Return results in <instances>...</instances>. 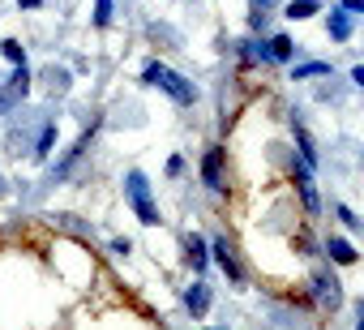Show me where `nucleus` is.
Wrapping results in <instances>:
<instances>
[{"label": "nucleus", "instance_id": "f257e3e1", "mask_svg": "<svg viewBox=\"0 0 364 330\" xmlns=\"http://www.w3.org/2000/svg\"><path fill=\"white\" fill-rule=\"evenodd\" d=\"M141 82H146V86H159L163 95H171L180 107H189V103L198 99V86H193L189 78H180L176 69H167L163 60H150V65L141 69Z\"/></svg>", "mask_w": 364, "mask_h": 330}, {"label": "nucleus", "instance_id": "ddd939ff", "mask_svg": "<svg viewBox=\"0 0 364 330\" xmlns=\"http://www.w3.org/2000/svg\"><path fill=\"white\" fill-rule=\"evenodd\" d=\"M326 253H330V262H338V266H351V262H355V249H351L343 236H330V240H326Z\"/></svg>", "mask_w": 364, "mask_h": 330}, {"label": "nucleus", "instance_id": "4468645a", "mask_svg": "<svg viewBox=\"0 0 364 330\" xmlns=\"http://www.w3.org/2000/svg\"><path fill=\"white\" fill-rule=\"evenodd\" d=\"M274 5H279V0H249V26H253V31H262V26H266V18L274 14Z\"/></svg>", "mask_w": 364, "mask_h": 330}, {"label": "nucleus", "instance_id": "39448f33", "mask_svg": "<svg viewBox=\"0 0 364 330\" xmlns=\"http://www.w3.org/2000/svg\"><path fill=\"white\" fill-rule=\"evenodd\" d=\"M210 253H215V262L228 270V279H232V283H240V279H245V266H240V257H236V245H232L228 236H219V240L210 245Z\"/></svg>", "mask_w": 364, "mask_h": 330}, {"label": "nucleus", "instance_id": "412c9836", "mask_svg": "<svg viewBox=\"0 0 364 330\" xmlns=\"http://www.w3.org/2000/svg\"><path fill=\"white\" fill-rule=\"evenodd\" d=\"M334 215H338V219H343V223H347L351 232H355V228H364V219H355V215H351L347 206H334Z\"/></svg>", "mask_w": 364, "mask_h": 330}, {"label": "nucleus", "instance_id": "2eb2a0df", "mask_svg": "<svg viewBox=\"0 0 364 330\" xmlns=\"http://www.w3.org/2000/svg\"><path fill=\"white\" fill-rule=\"evenodd\" d=\"M313 14H321V0H291V5H287V18L291 22H304Z\"/></svg>", "mask_w": 364, "mask_h": 330}, {"label": "nucleus", "instance_id": "b1692460", "mask_svg": "<svg viewBox=\"0 0 364 330\" xmlns=\"http://www.w3.org/2000/svg\"><path fill=\"white\" fill-rule=\"evenodd\" d=\"M18 5H22V9H39V5H43V0H18Z\"/></svg>", "mask_w": 364, "mask_h": 330}, {"label": "nucleus", "instance_id": "393cba45", "mask_svg": "<svg viewBox=\"0 0 364 330\" xmlns=\"http://www.w3.org/2000/svg\"><path fill=\"white\" fill-rule=\"evenodd\" d=\"M355 330H364V300H360V326H355Z\"/></svg>", "mask_w": 364, "mask_h": 330}, {"label": "nucleus", "instance_id": "9d476101", "mask_svg": "<svg viewBox=\"0 0 364 330\" xmlns=\"http://www.w3.org/2000/svg\"><path fill=\"white\" fill-rule=\"evenodd\" d=\"M185 309H189L193 317H202V313L210 309V287H206V283H193V287L185 292Z\"/></svg>", "mask_w": 364, "mask_h": 330}, {"label": "nucleus", "instance_id": "9b49d317", "mask_svg": "<svg viewBox=\"0 0 364 330\" xmlns=\"http://www.w3.org/2000/svg\"><path fill=\"white\" fill-rule=\"evenodd\" d=\"M43 86H48V95H69V69L48 65L43 69Z\"/></svg>", "mask_w": 364, "mask_h": 330}, {"label": "nucleus", "instance_id": "20e7f679", "mask_svg": "<svg viewBox=\"0 0 364 330\" xmlns=\"http://www.w3.org/2000/svg\"><path fill=\"white\" fill-rule=\"evenodd\" d=\"M26 95H31V73H26V65H18V73L0 86V116H9Z\"/></svg>", "mask_w": 364, "mask_h": 330}, {"label": "nucleus", "instance_id": "4be33fe9", "mask_svg": "<svg viewBox=\"0 0 364 330\" xmlns=\"http://www.w3.org/2000/svg\"><path fill=\"white\" fill-rule=\"evenodd\" d=\"M343 14L351 18V14H364V0H343Z\"/></svg>", "mask_w": 364, "mask_h": 330}, {"label": "nucleus", "instance_id": "6e6552de", "mask_svg": "<svg viewBox=\"0 0 364 330\" xmlns=\"http://www.w3.org/2000/svg\"><path fill=\"white\" fill-rule=\"evenodd\" d=\"M291 129H296V150H300V163L304 168H317V150H313V137H309V129L291 116Z\"/></svg>", "mask_w": 364, "mask_h": 330}, {"label": "nucleus", "instance_id": "f3484780", "mask_svg": "<svg viewBox=\"0 0 364 330\" xmlns=\"http://www.w3.org/2000/svg\"><path fill=\"white\" fill-rule=\"evenodd\" d=\"M52 142H56V124L48 120V124L39 129V142H35V150H31V154H35V159H48V150H52Z\"/></svg>", "mask_w": 364, "mask_h": 330}, {"label": "nucleus", "instance_id": "aec40b11", "mask_svg": "<svg viewBox=\"0 0 364 330\" xmlns=\"http://www.w3.org/2000/svg\"><path fill=\"white\" fill-rule=\"evenodd\" d=\"M112 22V0H95V26H107Z\"/></svg>", "mask_w": 364, "mask_h": 330}, {"label": "nucleus", "instance_id": "0eeeda50", "mask_svg": "<svg viewBox=\"0 0 364 330\" xmlns=\"http://www.w3.org/2000/svg\"><path fill=\"white\" fill-rule=\"evenodd\" d=\"M291 176H296V189H300V202H304V211H309V215H317V211H321V202H317V189H313V176H309V168L300 163V168H291Z\"/></svg>", "mask_w": 364, "mask_h": 330}, {"label": "nucleus", "instance_id": "423d86ee", "mask_svg": "<svg viewBox=\"0 0 364 330\" xmlns=\"http://www.w3.org/2000/svg\"><path fill=\"white\" fill-rule=\"evenodd\" d=\"M223 163H228V150L223 146H210L206 159H202V181L210 189H223Z\"/></svg>", "mask_w": 364, "mask_h": 330}, {"label": "nucleus", "instance_id": "f8f14e48", "mask_svg": "<svg viewBox=\"0 0 364 330\" xmlns=\"http://www.w3.org/2000/svg\"><path fill=\"white\" fill-rule=\"evenodd\" d=\"M326 31H330V39H351V18L343 14V9H330V18H326Z\"/></svg>", "mask_w": 364, "mask_h": 330}, {"label": "nucleus", "instance_id": "6ab92c4d", "mask_svg": "<svg viewBox=\"0 0 364 330\" xmlns=\"http://www.w3.org/2000/svg\"><path fill=\"white\" fill-rule=\"evenodd\" d=\"M0 52H5L14 65H26V48H22L18 39H5V43H0Z\"/></svg>", "mask_w": 364, "mask_h": 330}, {"label": "nucleus", "instance_id": "5701e85b", "mask_svg": "<svg viewBox=\"0 0 364 330\" xmlns=\"http://www.w3.org/2000/svg\"><path fill=\"white\" fill-rule=\"evenodd\" d=\"M351 82H355V86H364V65H355V69H351Z\"/></svg>", "mask_w": 364, "mask_h": 330}, {"label": "nucleus", "instance_id": "a211bd4d", "mask_svg": "<svg viewBox=\"0 0 364 330\" xmlns=\"http://www.w3.org/2000/svg\"><path fill=\"white\" fill-rule=\"evenodd\" d=\"M330 73V65L326 60H309V65H296V82H304V78H326Z\"/></svg>", "mask_w": 364, "mask_h": 330}, {"label": "nucleus", "instance_id": "f03ea898", "mask_svg": "<svg viewBox=\"0 0 364 330\" xmlns=\"http://www.w3.org/2000/svg\"><path fill=\"white\" fill-rule=\"evenodd\" d=\"M124 193H129L133 215H137L146 228H154V223H159V206H154V198H150V181H146L141 172H129V176H124Z\"/></svg>", "mask_w": 364, "mask_h": 330}, {"label": "nucleus", "instance_id": "1a4fd4ad", "mask_svg": "<svg viewBox=\"0 0 364 330\" xmlns=\"http://www.w3.org/2000/svg\"><path fill=\"white\" fill-rule=\"evenodd\" d=\"M185 262H189L193 270H206V262H210V245H206L202 236H189V240H185Z\"/></svg>", "mask_w": 364, "mask_h": 330}, {"label": "nucleus", "instance_id": "dca6fc26", "mask_svg": "<svg viewBox=\"0 0 364 330\" xmlns=\"http://www.w3.org/2000/svg\"><path fill=\"white\" fill-rule=\"evenodd\" d=\"M291 56H296V43L287 35H274L270 39V60H291Z\"/></svg>", "mask_w": 364, "mask_h": 330}, {"label": "nucleus", "instance_id": "7ed1b4c3", "mask_svg": "<svg viewBox=\"0 0 364 330\" xmlns=\"http://www.w3.org/2000/svg\"><path fill=\"white\" fill-rule=\"evenodd\" d=\"M309 287H313V300H317L321 309H338V304H343V283H338L330 270H313Z\"/></svg>", "mask_w": 364, "mask_h": 330}]
</instances>
